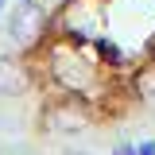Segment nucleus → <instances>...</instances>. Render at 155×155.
<instances>
[{"instance_id": "f257e3e1", "label": "nucleus", "mask_w": 155, "mask_h": 155, "mask_svg": "<svg viewBox=\"0 0 155 155\" xmlns=\"http://www.w3.org/2000/svg\"><path fill=\"white\" fill-rule=\"evenodd\" d=\"M51 74L66 93H85L97 81V66L70 43H54L51 47Z\"/></svg>"}, {"instance_id": "0eeeda50", "label": "nucleus", "mask_w": 155, "mask_h": 155, "mask_svg": "<svg viewBox=\"0 0 155 155\" xmlns=\"http://www.w3.org/2000/svg\"><path fill=\"white\" fill-rule=\"evenodd\" d=\"M113 155H140V151H136V147H128V143H120V147H116Z\"/></svg>"}, {"instance_id": "39448f33", "label": "nucleus", "mask_w": 155, "mask_h": 155, "mask_svg": "<svg viewBox=\"0 0 155 155\" xmlns=\"http://www.w3.org/2000/svg\"><path fill=\"white\" fill-rule=\"evenodd\" d=\"M51 128H58V132H81L85 128V109L81 105H70V101H62V105H54L51 109Z\"/></svg>"}, {"instance_id": "7ed1b4c3", "label": "nucleus", "mask_w": 155, "mask_h": 155, "mask_svg": "<svg viewBox=\"0 0 155 155\" xmlns=\"http://www.w3.org/2000/svg\"><path fill=\"white\" fill-rule=\"evenodd\" d=\"M47 31V8L39 0H23L12 16V43L16 47H35Z\"/></svg>"}, {"instance_id": "20e7f679", "label": "nucleus", "mask_w": 155, "mask_h": 155, "mask_svg": "<svg viewBox=\"0 0 155 155\" xmlns=\"http://www.w3.org/2000/svg\"><path fill=\"white\" fill-rule=\"evenodd\" d=\"M27 85H31L27 66L16 54H0V97H19L27 93Z\"/></svg>"}, {"instance_id": "6e6552de", "label": "nucleus", "mask_w": 155, "mask_h": 155, "mask_svg": "<svg viewBox=\"0 0 155 155\" xmlns=\"http://www.w3.org/2000/svg\"><path fill=\"white\" fill-rule=\"evenodd\" d=\"M140 155H155V143H143V147H140Z\"/></svg>"}, {"instance_id": "423d86ee", "label": "nucleus", "mask_w": 155, "mask_h": 155, "mask_svg": "<svg viewBox=\"0 0 155 155\" xmlns=\"http://www.w3.org/2000/svg\"><path fill=\"white\" fill-rule=\"evenodd\" d=\"M136 89H140L143 97H155V62H151L140 78H136Z\"/></svg>"}, {"instance_id": "f03ea898", "label": "nucleus", "mask_w": 155, "mask_h": 155, "mask_svg": "<svg viewBox=\"0 0 155 155\" xmlns=\"http://www.w3.org/2000/svg\"><path fill=\"white\" fill-rule=\"evenodd\" d=\"M62 27L74 39H93L101 31V0H66Z\"/></svg>"}, {"instance_id": "1a4fd4ad", "label": "nucleus", "mask_w": 155, "mask_h": 155, "mask_svg": "<svg viewBox=\"0 0 155 155\" xmlns=\"http://www.w3.org/2000/svg\"><path fill=\"white\" fill-rule=\"evenodd\" d=\"M0 8H4V0H0Z\"/></svg>"}, {"instance_id": "9d476101", "label": "nucleus", "mask_w": 155, "mask_h": 155, "mask_svg": "<svg viewBox=\"0 0 155 155\" xmlns=\"http://www.w3.org/2000/svg\"><path fill=\"white\" fill-rule=\"evenodd\" d=\"M74 155H81V151H74Z\"/></svg>"}]
</instances>
